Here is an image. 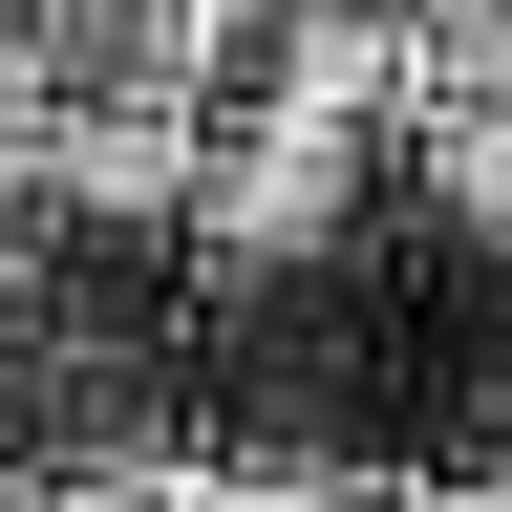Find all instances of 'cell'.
Returning a JSON list of instances; mask_svg holds the SVG:
<instances>
[{"label": "cell", "mask_w": 512, "mask_h": 512, "mask_svg": "<svg viewBox=\"0 0 512 512\" xmlns=\"http://www.w3.org/2000/svg\"><path fill=\"white\" fill-rule=\"evenodd\" d=\"M22 512H214V491H171V470H64V491H22Z\"/></svg>", "instance_id": "3"}, {"label": "cell", "mask_w": 512, "mask_h": 512, "mask_svg": "<svg viewBox=\"0 0 512 512\" xmlns=\"http://www.w3.org/2000/svg\"><path fill=\"white\" fill-rule=\"evenodd\" d=\"M235 0H0V107L22 128H214Z\"/></svg>", "instance_id": "1"}, {"label": "cell", "mask_w": 512, "mask_h": 512, "mask_svg": "<svg viewBox=\"0 0 512 512\" xmlns=\"http://www.w3.org/2000/svg\"><path fill=\"white\" fill-rule=\"evenodd\" d=\"M214 512H406V491H363V470H256V491H214Z\"/></svg>", "instance_id": "4"}, {"label": "cell", "mask_w": 512, "mask_h": 512, "mask_svg": "<svg viewBox=\"0 0 512 512\" xmlns=\"http://www.w3.org/2000/svg\"><path fill=\"white\" fill-rule=\"evenodd\" d=\"M427 43V107H512V0H406Z\"/></svg>", "instance_id": "2"}, {"label": "cell", "mask_w": 512, "mask_h": 512, "mask_svg": "<svg viewBox=\"0 0 512 512\" xmlns=\"http://www.w3.org/2000/svg\"><path fill=\"white\" fill-rule=\"evenodd\" d=\"M448 512H512V491H448Z\"/></svg>", "instance_id": "5"}]
</instances>
